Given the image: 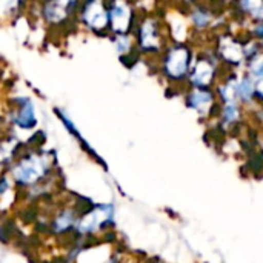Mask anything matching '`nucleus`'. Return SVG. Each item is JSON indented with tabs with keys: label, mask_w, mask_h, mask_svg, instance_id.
Segmentation results:
<instances>
[{
	"label": "nucleus",
	"mask_w": 263,
	"mask_h": 263,
	"mask_svg": "<svg viewBox=\"0 0 263 263\" xmlns=\"http://www.w3.org/2000/svg\"><path fill=\"white\" fill-rule=\"evenodd\" d=\"M45 173L43 163L40 159L37 157H31L28 160H23L15 170H14V176L17 180H20L22 183H32L37 179L42 177V174Z\"/></svg>",
	"instance_id": "obj_1"
},
{
	"label": "nucleus",
	"mask_w": 263,
	"mask_h": 263,
	"mask_svg": "<svg viewBox=\"0 0 263 263\" xmlns=\"http://www.w3.org/2000/svg\"><path fill=\"white\" fill-rule=\"evenodd\" d=\"M83 20L92 28H102L106 25V12L99 2H92L86 6L83 12Z\"/></svg>",
	"instance_id": "obj_2"
},
{
	"label": "nucleus",
	"mask_w": 263,
	"mask_h": 263,
	"mask_svg": "<svg viewBox=\"0 0 263 263\" xmlns=\"http://www.w3.org/2000/svg\"><path fill=\"white\" fill-rule=\"evenodd\" d=\"M72 2L74 0H52V2H49L45 8V17L51 22L62 20L66 15Z\"/></svg>",
	"instance_id": "obj_3"
},
{
	"label": "nucleus",
	"mask_w": 263,
	"mask_h": 263,
	"mask_svg": "<svg viewBox=\"0 0 263 263\" xmlns=\"http://www.w3.org/2000/svg\"><path fill=\"white\" fill-rule=\"evenodd\" d=\"M186 69V51L176 49L168 57V71L173 76H180Z\"/></svg>",
	"instance_id": "obj_4"
},
{
	"label": "nucleus",
	"mask_w": 263,
	"mask_h": 263,
	"mask_svg": "<svg viewBox=\"0 0 263 263\" xmlns=\"http://www.w3.org/2000/svg\"><path fill=\"white\" fill-rule=\"evenodd\" d=\"M111 22H112L114 31L123 32L129 23V11L126 9V6H123L122 3L116 5L112 8V12H111Z\"/></svg>",
	"instance_id": "obj_5"
},
{
	"label": "nucleus",
	"mask_w": 263,
	"mask_h": 263,
	"mask_svg": "<svg viewBox=\"0 0 263 263\" xmlns=\"http://www.w3.org/2000/svg\"><path fill=\"white\" fill-rule=\"evenodd\" d=\"M109 217V214L102 208V210H99V211H94V213H91L88 217H85L82 222H80V225H79V228H80V231H83V233H88V231H92V230H96L99 225H102L106 219Z\"/></svg>",
	"instance_id": "obj_6"
},
{
	"label": "nucleus",
	"mask_w": 263,
	"mask_h": 263,
	"mask_svg": "<svg viewBox=\"0 0 263 263\" xmlns=\"http://www.w3.org/2000/svg\"><path fill=\"white\" fill-rule=\"evenodd\" d=\"M15 122L23 128H31L35 123V117H34V111H32L31 103H25V106H22V111H20Z\"/></svg>",
	"instance_id": "obj_7"
},
{
	"label": "nucleus",
	"mask_w": 263,
	"mask_h": 263,
	"mask_svg": "<svg viewBox=\"0 0 263 263\" xmlns=\"http://www.w3.org/2000/svg\"><path fill=\"white\" fill-rule=\"evenodd\" d=\"M210 103H211V96L205 91H197L191 96V105L200 112H205Z\"/></svg>",
	"instance_id": "obj_8"
},
{
	"label": "nucleus",
	"mask_w": 263,
	"mask_h": 263,
	"mask_svg": "<svg viewBox=\"0 0 263 263\" xmlns=\"http://www.w3.org/2000/svg\"><path fill=\"white\" fill-rule=\"evenodd\" d=\"M142 42L145 46H153V43L156 42V31L151 22H148L142 29Z\"/></svg>",
	"instance_id": "obj_9"
},
{
	"label": "nucleus",
	"mask_w": 263,
	"mask_h": 263,
	"mask_svg": "<svg viewBox=\"0 0 263 263\" xmlns=\"http://www.w3.org/2000/svg\"><path fill=\"white\" fill-rule=\"evenodd\" d=\"M211 77V68L206 63H200L197 66V71L194 74V82L196 83H206Z\"/></svg>",
	"instance_id": "obj_10"
},
{
	"label": "nucleus",
	"mask_w": 263,
	"mask_h": 263,
	"mask_svg": "<svg viewBox=\"0 0 263 263\" xmlns=\"http://www.w3.org/2000/svg\"><path fill=\"white\" fill-rule=\"evenodd\" d=\"M236 91H237V96H240L242 99L248 100V99H250V97L253 96L254 86H253L251 80H242V82H240V83L237 85Z\"/></svg>",
	"instance_id": "obj_11"
},
{
	"label": "nucleus",
	"mask_w": 263,
	"mask_h": 263,
	"mask_svg": "<svg viewBox=\"0 0 263 263\" xmlns=\"http://www.w3.org/2000/svg\"><path fill=\"white\" fill-rule=\"evenodd\" d=\"M236 116H237V108H236V105H234L233 102H228V105H227V108H225V117H227V120H234Z\"/></svg>",
	"instance_id": "obj_12"
},
{
	"label": "nucleus",
	"mask_w": 263,
	"mask_h": 263,
	"mask_svg": "<svg viewBox=\"0 0 263 263\" xmlns=\"http://www.w3.org/2000/svg\"><path fill=\"white\" fill-rule=\"evenodd\" d=\"M253 74L256 77H263V57H259L254 63H253Z\"/></svg>",
	"instance_id": "obj_13"
},
{
	"label": "nucleus",
	"mask_w": 263,
	"mask_h": 263,
	"mask_svg": "<svg viewBox=\"0 0 263 263\" xmlns=\"http://www.w3.org/2000/svg\"><path fill=\"white\" fill-rule=\"evenodd\" d=\"M259 89H260V92H262V94H263V82H262V83H260V88H259Z\"/></svg>",
	"instance_id": "obj_14"
}]
</instances>
